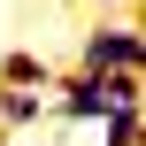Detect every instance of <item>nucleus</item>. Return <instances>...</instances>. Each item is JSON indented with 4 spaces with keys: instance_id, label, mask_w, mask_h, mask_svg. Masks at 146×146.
I'll list each match as a JSON object with an SVG mask.
<instances>
[{
    "instance_id": "obj_1",
    "label": "nucleus",
    "mask_w": 146,
    "mask_h": 146,
    "mask_svg": "<svg viewBox=\"0 0 146 146\" xmlns=\"http://www.w3.org/2000/svg\"><path fill=\"white\" fill-rule=\"evenodd\" d=\"M139 38H146V23H92L77 46V77H115V69L139 77Z\"/></svg>"
},
{
    "instance_id": "obj_2",
    "label": "nucleus",
    "mask_w": 146,
    "mask_h": 146,
    "mask_svg": "<svg viewBox=\"0 0 146 146\" xmlns=\"http://www.w3.org/2000/svg\"><path fill=\"white\" fill-rule=\"evenodd\" d=\"M0 85L46 92V85H54V62H46V54H31V46H8V54H0Z\"/></svg>"
},
{
    "instance_id": "obj_3",
    "label": "nucleus",
    "mask_w": 146,
    "mask_h": 146,
    "mask_svg": "<svg viewBox=\"0 0 146 146\" xmlns=\"http://www.w3.org/2000/svg\"><path fill=\"white\" fill-rule=\"evenodd\" d=\"M0 115H8V139L46 123V92H23V85H0Z\"/></svg>"
},
{
    "instance_id": "obj_4",
    "label": "nucleus",
    "mask_w": 146,
    "mask_h": 146,
    "mask_svg": "<svg viewBox=\"0 0 146 146\" xmlns=\"http://www.w3.org/2000/svg\"><path fill=\"white\" fill-rule=\"evenodd\" d=\"M139 77H146V38H139Z\"/></svg>"
},
{
    "instance_id": "obj_5",
    "label": "nucleus",
    "mask_w": 146,
    "mask_h": 146,
    "mask_svg": "<svg viewBox=\"0 0 146 146\" xmlns=\"http://www.w3.org/2000/svg\"><path fill=\"white\" fill-rule=\"evenodd\" d=\"M139 115H146V77H139Z\"/></svg>"
},
{
    "instance_id": "obj_6",
    "label": "nucleus",
    "mask_w": 146,
    "mask_h": 146,
    "mask_svg": "<svg viewBox=\"0 0 146 146\" xmlns=\"http://www.w3.org/2000/svg\"><path fill=\"white\" fill-rule=\"evenodd\" d=\"M92 8H123V0H92Z\"/></svg>"
},
{
    "instance_id": "obj_7",
    "label": "nucleus",
    "mask_w": 146,
    "mask_h": 146,
    "mask_svg": "<svg viewBox=\"0 0 146 146\" xmlns=\"http://www.w3.org/2000/svg\"><path fill=\"white\" fill-rule=\"evenodd\" d=\"M0 146H8V139H0Z\"/></svg>"
}]
</instances>
